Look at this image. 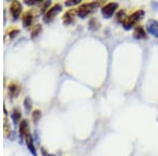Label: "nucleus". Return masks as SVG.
<instances>
[{
    "mask_svg": "<svg viewBox=\"0 0 158 156\" xmlns=\"http://www.w3.org/2000/svg\"><path fill=\"white\" fill-rule=\"evenodd\" d=\"M127 18H128V16H127L126 11H123V10H119V11L116 13L115 20H116L117 23H121L122 24L124 21H126Z\"/></svg>",
    "mask_w": 158,
    "mask_h": 156,
    "instance_id": "nucleus-12",
    "label": "nucleus"
},
{
    "mask_svg": "<svg viewBox=\"0 0 158 156\" xmlns=\"http://www.w3.org/2000/svg\"><path fill=\"white\" fill-rule=\"evenodd\" d=\"M99 27H100V23L98 20L96 18H91V20L89 21V29L92 31H96L99 29Z\"/></svg>",
    "mask_w": 158,
    "mask_h": 156,
    "instance_id": "nucleus-14",
    "label": "nucleus"
},
{
    "mask_svg": "<svg viewBox=\"0 0 158 156\" xmlns=\"http://www.w3.org/2000/svg\"><path fill=\"white\" fill-rule=\"evenodd\" d=\"M79 3H80V0H72V1L69 0V1L65 2L67 6H74V4H79Z\"/></svg>",
    "mask_w": 158,
    "mask_h": 156,
    "instance_id": "nucleus-22",
    "label": "nucleus"
},
{
    "mask_svg": "<svg viewBox=\"0 0 158 156\" xmlns=\"http://www.w3.org/2000/svg\"><path fill=\"white\" fill-rule=\"evenodd\" d=\"M22 11V6L19 1H13L10 6V14L13 17V19H18Z\"/></svg>",
    "mask_w": 158,
    "mask_h": 156,
    "instance_id": "nucleus-5",
    "label": "nucleus"
},
{
    "mask_svg": "<svg viewBox=\"0 0 158 156\" xmlns=\"http://www.w3.org/2000/svg\"><path fill=\"white\" fill-rule=\"evenodd\" d=\"M21 90V86L17 81H11L9 84V94L11 97H16Z\"/></svg>",
    "mask_w": 158,
    "mask_h": 156,
    "instance_id": "nucleus-9",
    "label": "nucleus"
},
{
    "mask_svg": "<svg viewBox=\"0 0 158 156\" xmlns=\"http://www.w3.org/2000/svg\"><path fill=\"white\" fill-rule=\"evenodd\" d=\"M25 140H27V148L30 149L31 152L33 153V155H36V149L34 147V144H33V138H32V135L27 134V137H25Z\"/></svg>",
    "mask_w": 158,
    "mask_h": 156,
    "instance_id": "nucleus-13",
    "label": "nucleus"
},
{
    "mask_svg": "<svg viewBox=\"0 0 158 156\" xmlns=\"http://www.w3.org/2000/svg\"><path fill=\"white\" fill-rule=\"evenodd\" d=\"M146 29L149 34H151L154 37L158 38V21L157 20H154V19L148 20Z\"/></svg>",
    "mask_w": 158,
    "mask_h": 156,
    "instance_id": "nucleus-7",
    "label": "nucleus"
},
{
    "mask_svg": "<svg viewBox=\"0 0 158 156\" xmlns=\"http://www.w3.org/2000/svg\"><path fill=\"white\" fill-rule=\"evenodd\" d=\"M24 107L27 111H30L31 108H32V103H31V99L29 98V97H27V98L24 99Z\"/></svg>",
    "mask_w": 158,
    "mask_h": 156,
    "instance_id": "nucleus-21",
    "label": "nucleus"
},
{
    "mask_svg": "<svg viewBox=\"0 0 158 156\" xmlns=\"http://www.w3.org/2000/svg\"><path fill=\"white\" fill-rule=\"evenodd\" d=\"M27 4H31V6H33V4H36L37 1H35V0H30V1H25Z\"/></svg>",
    "mask_w": 158,
    "mask_h": 156,
    "instance_id": "nucleus-23",
    "label": "nucleus"
},
{
    "mask_svg": "<svg viewBox=\"0 0 158 156\" xmlns=\"http://www.w3.org/2000/svg\"><path fill=\"white\" fill-rule=\"evenodd\" d=\"M133 36L136 39H146L147 38V31L142 25H136L134 29Z\"/></svg>",
    "mask_w": 158,
    "mask_h": 156,
    "instance_id": "nucleus-10",
    "label": "nucleus"
},
{
    "mask_svg": "<svg viewBox=\"0 0 158 156\" xmlns=\"http://www.w3.org/2000/svg\"><path fill=\"white\" fill-rule=\"evenodd\" d=\"M19 133H20V136L22 138H25L27 135L29 134V124H27V119H22L21 122H20Z\"/></svg>",
    "mask_w": 158,
    "mask_h": 156,
    "instance_id": "nucleus-11",
    "label": "nucleus"
},
{
    "mask_svg": "<svg viewBox=\"0 0 158 156\" xmlns=\"http://www.w3.org/2000/svg\"><path fill=\"white\" fill-rule=\"evenodd\" d=\"M61 9H62V6H61L60 3L53 4V6L44 13V16H43V21H44L45 23H49V22H51L56 16H57V14L61 11Z\"/></svg>",
    "mask_w": 158,
    "mask_h": 156,
    "instance_id": "nucleus-3",
    "label": "nucleus"
},
{
    "mask_svg": "<svg viewBox=\"0 0 158 156\" xmlns=\"http://www.w3.org/2000/svg\"><path fill=\"white\" fill-rule=\"evenodd\" d=\"M18 33H19V30L17 29V27H10V29L7 30L6 34L9 35L10 38H14L15 36H16V35H18Z\"/></svg>",
    "mask_w": 158,
    "mask_h": 156,
    "instance_id": "nucleus-17",
    "label": "nucleus"
},
{
    "mask_svg": "<svg viewBox=\"0 0 158 156\" xmlns=\"http://www.w3.org/2000/svg\"><path fill=\"white\" fill-rule=\"evenodd\" d=\"M76 15H77V9L72 7V9L68 10L62 16V22L64 24H71L74 21V18H75Z\"/></svg>",
    "mask_w": 158,
    "mask_h": 156,
    "instance_id": "nucleus-8",
    "label": "nucleus"
},
{
    "mask_svg": "<svg viewBox=\"0 0 158 156\" xmlns=\"http://www.w3.org/2000/svg\"><path fill=\"white\" fill-rule=\"evenodd\" d=\"M40 118H41V111L40 110H34V111L32 112V119L34 122H37L38 120H39Z\"/></svg>",
    "mask_w": 158,
    "mask_h": 156,
    "instance_id": "nucleus-16",
    "label": "nucleus"
},
{
    "mask_svg": "<svg viewBox=\"0 0 158 156\" xmlns=\"http://www.w3.org/2000/svg\"><path fill=\"white\" fill-rule=\"evenodd\" d=\"M35 13L34 10H27V12H24L22 14V23H23L24 27H30L33 23V20H34Z\"/></svg>",
    "mask_w": 158,
    "mask_h": 156,
    "instance_id": "nucleus-6",
    "label": "nucleus"
},
{
    "mask_svg": "<svg viewBox=\"0 0 158 156\" xmlns=\"http://www.w3.org/2000/svg\"><path fill=\"white\" fill-rule=\"evenodd\" d=\"M13 118L15 119V121H18L19 119H21V113L18 109H15L13 111Z\"/></svg>",
    "mask_w": 158,
    "mask_h": 156,
    "instance_id": "nucleus-19",
    "label": "nucleus"
},
{
    "mask_svg": "<svg viewBox=\"0 0 158 156\" xmlns=\"http://www.w3.org/2000/svg\"><path fill=\"white\" fill-rule=\"evenodd\" d=\"M4 135L6 136H10L11 135V127H10L9 120H7L6 117H4Z\"/></svg>",
    "mask_w": 158,
    "mask_h": 156,
    "instance_id": "nucleus-18",
    "label": "nucleus"
},
{
    "mask_svg": "<svg viewBox=\"0 0 158 156\" xmlns=\"http://www.w3.org/2000/svg\"><path fill=\"white\" fill-rule=\"evenodd\" d=\"M144 16V12L142 10H138V11H135L132 13L130 16H128V18L126 19V21L122 23L123 27L126 30H131L136 25L137 22L139 21L140 19H142V17Z\"/></svg>",
    "mask_w": 158,
    "mask_h": 156,
    "instance_id": "nucleus-1",
    "label": "nucleus"
},
{
    "mask_svg": "<svg viewBox=\"0 0 158 156\" xmlns=\"http://www.w3.org/2000/svg\"><path fill=\"white\" fill-rule=\"evenodd\" d=\"M42 27H41V24H36L34 25V27L31 29V35H32V37H36L38 35L40 34V32H41Z\"/></svg>",
    "mask_w": 158,
    "mask_h": 156,
    "instance_id": "nucleus-15",
    "label": "nucleus"
},
{
    "mask_svg": "<svg viewBox=\"0 0 158 156\" xmlns=\"http://www.w3.org/2000/svg\"><path fill=\"white\" fill-rule=\"evenodd\" d=\"M117 9H118V3L117 2H109V3H106L101 7V14L106 19H110L116 13Z\"/></svg>",
    "mask_w": 158,
    "mask_h": 156,
    "instance_id": "nucleus-4",
    "label": "nucleus"
},
{
    "mask_svg": "<svg viewBox=\"0 0 158 156\" xmlns=\"http://www.w3.org/2000/svg\"><path fill=\"white\" fill-rule=\"evenodd\" d=\"M50 4H51V2L50 1H42L41 2V7H40V10H41V13H43V12H47L48 10L50 9Z\"/></svg>",
    "mask_w": 158,
    "mask_h": 156,
    "instance_id": "nucleus-20",
    "label": "nucleus"
},
{
    "mask_svg": "<svg viewBox=\"0 0 158 156\" xmlns=\"http://www.w3.org/2000/svg\"><path fill=\"white\" fill-rule=\"evenodd\" d=\"M99 6H100V2L97 1L89 2V3H82L81 6H79L77 7V15L80 18H85L90 13L93 12L94 10L97 9Z\"/></svg>",
    "mask_w": 158,
    "mask_h": 156,
    "instance_id": "nucleus-2",
    "label": "nucleus"
}]
</instances>
